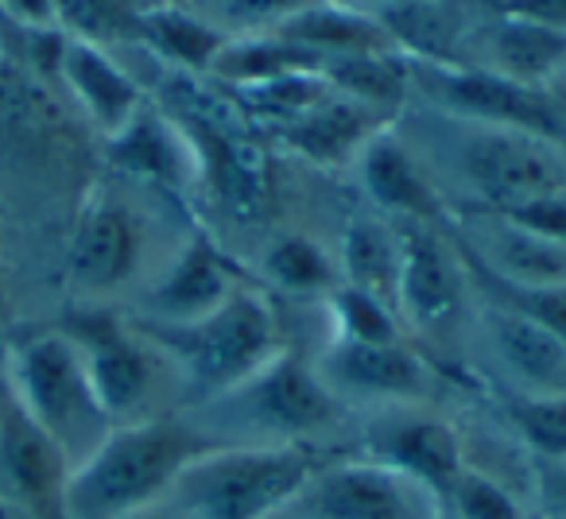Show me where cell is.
<instances>
[{
	"instance_id": "6da1fadb",
	"label": "cell",
	"mask_w": 566,
	"mask_h": 519,
	"mask_svg": "<svg viewBox=\"0 0 566 519\" xmlns=\"http://www.w3.org/2000/svg\"><path fill=\"white\" fill-rule=\"evenodd\" d=\"M221 446L190 415H156L113 426L105 442L71 469L66 519H120L167 500L190 462Z\"/></svg>"
},
{
	"instance_id": "7a4b0ae2",
	"label": "cell",
	"mask_w": 566,
	"mask_h": 519,
	"mask_svg": "<svg viewBox=\"0 0 566 519\" xmlns=\"http://www.w3.org/2000/svg\"><path fill=\"white\" fill-rule=\"evenodd\" d=\"M342 454L334 442H226L182 469L171 500L190 519H275Z\"/></svg>"
},
{
	"instance_id": "3957f363",
	"label": "cell",
	"mask_w": 566,
	"mask_h": 519,
	"mask_svg": "<svg viewBox=\"0 0 566 519\" xmlns=\"http://www.w3.org/2000/svg\"><path fill=\"white\" fill-rule=\"evenodd\" d=\"M136 326L167 357L179 377L182 400L195 407L233 392L283 349L272 307L249 284L202 318H190V322L136 318Z\"/></svg>"
},
{
	"instance_id": "277c9868",
	"label": "cell",
	"mask_w": 566,
	"mask_h": 519,
	"mask_svg": "<svg viewBox=\"0 0 566 519\" xmlns=\"http://www.w3.org/2000/svg\"><path fill=\"white\" fill-rule=\"evenodd\" d=\"M4 395L43 438L55 442L71 469L86 462L113 431V419L90 384L86 361L63 326L24 330L9 341Z\"/></svg>"
},
{
	"instance_id": "5b68a950",
	"label": "cell",
	"mask_w": 566,
	"mask_h": 519,
	"mask_svg": "<svg viewBox=\"0 0 566 519\" xmlns=\"http://www.w3.org/2000/svg\"><path fill=\"white\" fill-rule=\"evenodd\" d=\"M195 423L226 442H331L346 419V403L326 388L315 364L300 353H280L233 392L202 403Z\"/></svg>"
},
{
	"instance_id": "8992f818",
	"label": "cell",
	"mask_w": 566,
	"mask_h": 519,
	"mask_svg": "<svg viewBox=\"0 0 566 519\" xmlns=\"http://www.w3.org/2000/svg\"><path fill=\"white\" fill-rule=\"evenodd\" d=\"M63 330L78 346L90 384H94L113 426L171 415V411H159V400H164V384L167 377H175V369L144 338L140 326L125 322L113 310H74Z\"/></svg>"
},
{
	"instance_id": "52a82bcc",
	"label": "cell",
	"mask_w": 566,
	"mask_h": 519,
	"mask_svg": "<svg viewBox=\"0 0 566 519\" xmlns=\"http://www.w3.org/2000/svg\"><path fill=\"white\" fill-rule=\"evenodd\" d=\"M454 167L462 182L481 198L485 213H504L535 198L566 194V148L520 128L465 125Z\"/></svg>"
},
{
	"instance_id": "ba28073f",
	"label": "cell",
	"mask_w": 566,
	"mask_h": 519,
	"mask_svg": "<svg viewBox=\"0 0 566 519\" xmlns=\"http://www.w3.org/2000/svg\"><path fill=\"white\" fill-rule=\"evenodd\" d=\"M411 86L423 89L442 113L485 128H520L543 140L566 144V109L551 89H532L489 66H427L411 63Z\"/></svg>"
},
{
	"instance_id": "9c48e42d",
	"label": "cell",
	"mask_w": 566,
	"mask_h": 519,
	"mask_svg": "<svg viewBox=\"0 0 566 519\" xmlns=\"http://www.w3.org/2000/svg\"><path fill=\"white\" fill-rule=\"evenodd\" d=\"M295 508L303 519H439L442 504L431 488L361 454L331 462Z\"/></svg>"
},
{
	"instance_id": "30bf717a",
	"label": "cell",
	"mask_w": 566,
	"mask_h": 519,
	"mask_svg": "<svg viewBox=\"0 0 566 519\" xmlns=\"http://www.w3.org/2000/svg\"><path fill=\"white\" fill-rule=\"evenodd\" d=\"M400 236L396 315L408 318L419 338L454 341L465 318V272L458 252L442 244L439 229L416 221H392Z\"/></svg>"
},
{
	"instance_id": "8fae6325",
	"label": "cell",
	"mask_w": 566,
	"mask_h": 519,
	"mask_svg": "<svg viewBox=\"0 0 566 519\" xmlns=\"http://www.w3.org/2000/svg\"><path fill=\"white\" fill-rule=\"evenodd\" d=\"M361 457L396 469L403 477L419 480L442 500L454 477L465 469V446L462 434L447 419L431 415L423 403L408 407H377V415L361 431Z\"/></svg>"
},
{
	"instance_id": "7c38bea8",
	"label": "cell",
	"mask_w": 566,
	"mask_h": 519,
	"mask_svg": "<svg viewBox=\"0 0 566 519\" xmlns=\"http://www.w3.org/2000/svg\"><path fill=\"white\" fill-rule=\"evenodd\" d=\"M144 256V225L125 198L90 190L66 236V279L82 295H109L136 276Z\"/></svg>"
},
{
	"instance_id": "4fadbf2b",
	"label": "cell",
	"mask_w": 566,
	"mask_h": 519,
	"mask_svg": "<svg viewBox=\"0 0 566 519\" xmlns=\"http://www.w3.org/2000/svg\"><path fill=\"white\" fill-rule=\"evenodd\" d=\"M318 377L342 403L408 407L431 395V369L408 341H331L318 357Z\"/></svg>"
},
{
	"instance_id": "5bb4252c",
	"label": "cell",
	"mask_w": 566,
	"mask_h": 519,
	"mask_svg": "<svg viewBox=\"0 0 566 519\" xmlns=\"http://www.w3.org/2000/svg\"><path fill=\"white\" fill-rule=\"evenodd\" d=\"M244 287L237 260L221 252L206 229H195L171 256L156 284L144 292V318L148 322H190L218 310L229 295Z\"/></svg>"
},
{
	"instance_id": "9a60e30c",
	"label": "cell",
	"mask_w": 566,
	"mask_h": 519,
	"mask_svg": "<svg viewBox=\"0 0 566 519\" xmlns=\"http://www.w3.org/2000/svg\"><path fill=\"white\" fill-rule=\"evenodd\" d=\"M0 477L4 492L20 500L35 519H66V480L71 462L43 438L4 395L0 400Z\"/></svg>"
},
{
	"instance_id": "2e32d148",
	"label": "cell",
	"mask_w": 566,
	"mask_h": 519,
	"mask_svg": "<svg viewBox=\"0 0 566 519\" xmlns=\"http://www.w3.org/2000/svg\"><path fill=\"white\" fill-rule=\"evenodd\" d=\"M105 148H109V163L128 179L151 182V187L175 190V194L198 182L195 148L164 109L144 105L117 136L105 140Z\"/></svg>"
},
{
	"instance_id": "e0dca14e",
	"label": "cell",
	"mask_w": 566,
	"mask_h": 519,
	"mask_svg": "<svg viewBox=\"0 0 566 519\" xmlns=\"http://www.w3.org/2000/svg\"><path fill=\"white\" fill-rule=\"evenodd\" d=\"M59 82L74 97V105L82 109V117L109 140L117 136L136 113L144 109V94L136 86V78L109 59L105 47L82 40H66L63 59H59Z\"/></svg>"
},
{
	"instance_id": "ac0fdd59",
	"label": "cell",
	"mask_w": 566,
	"mask_h": 519,
	"mask_svg": "<svg viewBox=\"0 0 566 519\" xmlns=\"http://www.w3.org/2000/svg\"><path fill=\"white\" fill-rule=\"evenodd\" d=\"M357 171H361V187L392 221H416V225H447V205H442L439 190L427 182L411 151L396 140L392 133H377L365 151L357 156Z\"/></svg>"
},
{
	"instance_id": "d6986e66",
	"label": "cell",
	"mask_w": 566,
	"mask_h": 519,
	"mask_svg": "<svg viewBox=\"0 0 566 519\" xmlns=\"http://www.w3.org/2000/svg\"><path fill=\"white\" fill-rule=\"evenodd\" d=\"M385 128H388L385 113L369 109V105L354 102V97L338 94V89H331L315 109H307L300 120H292V125H283L280 136L287 148L300 151L311 163L342 167V163H357L365 144L377 133H385Z\"/></svg>"
},
{
	"instance_id": "ffe728a7",
	"label": "cell",
	"mask_w": 566,
	"mask_h": 519,
	"mask_svg": "<svg viewBox=\"0 0 566 519\" xmlns=\"http://www.w3.org/2000/svg\"><path fill=\"white\" fill-rule=\"evenodd\" d=\"M485 333L504 369L516 377V392L563 395L566 392V346L543 326L485 303Z\"/></svg>"
},
{
	"instance_id": "44dd1931",
	"label": "cell",
	"mask_w": 566,
	"mask_h": 519,
	"mask_svg": "<svg viewBox=\"0 0 566 519\" xmlns=\"http://www.w3.org/2000/svg\"><path fill=\"white\" fill-rule=\"evenodd\" d=\"M272 35L283 43L307 51L318 63H334V59H354V55H385L396 51L388 40L385 24L377 17H365L354 9H338L334 0H318L311 9L295 12L292 20H283Z\"/></svg>"
},
{
	"instance_id": "7402d4cb",
	"label": "cell",
	"mask_w": 566,
	"mask_h": 519,
	"mask_svg": "<svg viewBox=\"0 0 566 519\" xmlns=\"http://www.w3.org/2000/svg\"><path fill=\"white\" fill-rule=\"evenodd\" d=\"M377 20L385 24L396 51H403L411 63L465 66V20L454 0H385V12Z\"/></svg>"
},
{
	"instance_id": "603a6c76",
	"label": "cell",
	"mask_w": 566,
	"mask_h": 519,
	"mask_svg": "<svg viewBox=\"0 0 566 519\" xmlns=\"http://www.w3.org/2000/svg\"><path fill=\"white\" fill-rule=\"evenodd\" d=\"M136 43H144L171 71L198 74L213 71L229 35L221 28H213L210 20L198 17V12H187L179 4H159V9H140V17H136Z\"/></svg>"
},
{
	"instance_id": "cb8c5ba5",
	"label": "cell",
	"mask_w": 566,
	"mask_h": 519,
	"mask_svg": "<svg viewBox=\"0 0 566 519\" xmlns=\"http://www.w3.org/2000/svg\"><path fill=\"white\" fill-rule=\"evenodd\" d=\"M489 71L532 89H551L566 71V32L527 20L496 17L489 28Z\"/></svg>"
},
{
	"instance_id": "d4e9b609",
	"label": "cell",
	"mask_w": 566,
	"mask_h": 519,
	"mask_svg": "<svg viewBox=\"0 0 566 519\" xmlns=\"http://www.w3.org/2000/svg\"><path fill=\"white\" fill-rule=\"evenodd\" d=\"M342 284L361 287L377 299L396 307V276H400V236L396 225L361 218L342 236V260H338Z\"/></svg>"
},
{
	"instance_id": "484cf974",
	"label": "cell",
	"mask_w": 566,
	"mask_h": 519,
	"mask_svg": "<svg viewBox=\"0 0 566 519\" xmlns=\"http://www.w3.org/2000/svg\"><path fill=\"white\" fill-rule=\"evenodd\" d=\"M323 74L338 94L354 97V102L369 105V109L392 117L403 105L411 89V59L400 51H385V55H354V59H334L323 63Z\"/></svg>"
},
{
	"instance_id": "4316f807",
	"label": "cell",
	"mask_w": 566,
	"mask_h": 519,
	"mask_svg": "<svg viewBox=\"0 0 566 519\" xmlns=\"http://www.w3.org/2000/svg\"><path fill=\"white\" fill-rule=\"evenodd\" d=\"M450 244H454L458 260H462L465 279H478V287L485 292V303L504 307V310H512V315L527 318V322L543 326V330L555 333V338L566 346V284H558V287L512 284V279L493 276L485 264H478V260L470 256V248H465L458 236H450Z\"/></svg>"
},
{
	"instance_id": "83f0119b",
	"label": "cell",
	"mask_w": 566,
	"mask_h": 519,
	"mask_svg": "<svg viewBox=\"0 0 566 519\" xmlns=\"http://www.w3.org/2000/svg\"><path fill=\"white\" fill-rule=\"evenodd\" d=\"M264 279L287 295H331L342 284L338 264L323 244L303 233H280L264 248Z\"/></svg>"
},
{
	"instance_id": "f1b7e54d",
	"label": "cell",
	"mask_w": 566,
	"mask_h": 519,
	"mask_svg": "<svg viewBox=\"0 0 566 519\" xmlns=\"http://www.w3.org/2000/svg\"><path fill=\"white\" fill-rule=\"evenodd\" d=\"M504 419L512 434L532 449L539 465L566 462V392L563 395H532L512 388L504 395Z\"/></svg>"
},
{
	"instance_id": "f546056e",
	"label": "cell",
	"mask_w": 566,
	"mask_h": 519,
	"mask_svg": "<svg viewBox=\"0 0 566 519\" xmlns=\"http://www.w3.org/2000/svg\"><path fill=\"white\" fill-rule=\"evenodd\" d=\"M51 12L66 40L94 43V47L136 40V17H140L133 0H51Z\"/></svg>"
},
{
	"instance_id": "4dcf8cb0",
	"label": "cell",
	"mask_w": 566,
	"mask_h": 519,
	"mask_svg": "<svg viewBox=\"0 0 566 519\" xmlns=\"http://www.w3.org/2000/svg\"><path fill=\"white\" fill-rule=\"evenodd\" d=\"M331 322L334 341H400V315L392 303L361 292V287L338 284L331 295Z\"/></svg>"
},
{
	"instance_id": "1f68e13d",
	"label": "cell",
	"mask_w": 566,
	"mask_h": 519,
	"mask_svg": "<svg viewBox=\"0 0 566 519\" xmlns=\"http://www.w3.org/2000/svg\"><path fill=\"white\" fill-rule=\"evenodd\" d=\"M439 504L447 519H527L516 492L504 480L489 477L485 469H473V465L458 473Z\"/></svg>"
},
{
	"instance_id": "d6a6232c",
	"label": "cell",
	"mask_w": 566,
	"mask_h": 519,
	"mask_svg": "<svg viewBox=\"0 0 566 519\" xmlns=\"http://www.w3.org/2000/svg\"><path fill=\"white\" fill-rule=\"evenodd\" d=\"M318 0H218L221 20L241 35H264L275 32L283 20H292L295 12L311 9Z\"/></svg>"
},
{
	"instance_id": "836d02e7",
	"label": "cell",
	"mask_w": 566,
	"mask_h": 519,
	"mask_svg": "<svg viewBox=\"0 0 566 519\" xmlns=\"http://www.w3.org/2000/svg\"><path fill=\"white\" fill-rule=\"evenodd\" d=\"M493 218L512 221V225L527 229V233L543 236V241L566 244V194L535 198V202L516 205V210H504V213H493Z\"/></svg>"
},
{
	"instance_id": "e575fe53",
	"label": "cell",
	"mask_w": 566,
	"mask_h": 519,
	"mask_svg": "<svg viewBox=\"0 0 566 519\" xmlns=\"http://www.w3.org/2000/svg\"><path fill=\"white\" fill-rule=\"evenodd\" d=\"M496 17L527 20V24H543L566 32V0H496Z\"/></svg>"
},
{
	"instance_id": "d590c367",
	"label": "cell",
	"mask_w": 566,
	"mask_h": 519,
	"mask_svg": "<svg viewBox=\"0 0 566 519\" xmlns=\"http://www.w3.org/2000/svg\"><path fill=\"white\" fill-rule=\"evenodd\" d=\"M535 492H539L543 516L566 519V462L539 465V473H535Z\"/></svg>"
},
{
	"instance_id": "8d00e7d4",
	"label": "cell",
	"mask_w": 566,
	"mask_h": 519,
	"mask_svg": "<svg viewBox=\"0 0 566 519\" xmlns=\"http://www.w3.org/2000/svg\"><path fill=\"white\" fill-rule=\"evenodd\" d=\"M0 17L28 28H55L51 0H0Z\"/></svg>"
},
{
	"instance_id": "74e56055",
	"label": "cell",
	"mask_w": 566,
	"mask_h": 519,
	"mask_svg": "<svg viewBox=\"0 0 566 519\" xmlns=\"http://www.w3.org/2000/svg\"><path fill=\"white\" fill-rule=\"evenodd\" d=\"M120 519H190V516L171 500V496H167V500H156V504H148V508H136Z\"/></svg>"
},
{
	"instance_id": "f35d334b",
	"label": "cell",
	"mask_w": 566,
	"mask_h": 519,
	"mask_svg": "<svg viewBox=\"0 0 566 519\" xmlns=\"http://www.w3.org/2000/svg\"><path fill=\"white\" fill-rule=\"evenodd\" d=\"M0 519H35V516L20 500H12L9 492H0Z\"/></svg>"
},
{
	"instance_id": "ab89813d",
	"label": "cell",
	"mask_w": 566,
	"mask_h": 519,
	"mask_svg": "<svg viewBox=\"0 0 566 519\" xmlns=\"http://www.w3.org/2000/svg\"><path fill=\"white\" fill-rule=\"evenodd\" d=\"M4 307H9V292H4V276H0V315H4Z\"/></svg>"
},
{
	"instance_id": "60d3db41",
	"label": "cell",
	"mask_w": 566,
	"mask_h": 519,
	"mask_svg": "<svg viewBox=\"0 0 566 519\" xmlns=\"http://www.w3.org/2000/svg\"><path fill=\"white\" fill-rule=\"evenodd\" d=\"M275 519H303V511L300 508H287L283 516H275Z\"/></svg>"
},
{
	"instance_id": "b9f144b4",
	"label": "cell",
	"mask_w": 566,
	"mask_h": 519,
	"mask_svg": "<svg viewBox=\"0 0 566 519\" xmlns=\"http://www.w3.org/2000/svg\"><path fill=\"white\" fill-rule=\"evenodd\" d=\"M0 244H4V210H0Z\"/></svg>"
},
{
	"instance_id": "7bdbcfd3",
	"label": "cell",
	"mask_w": 566,
	"mask_h": 519,
	"mask_svg": "<svg viewBox=\"0 0 566 519\" xmlns=\"http://www.w3.org/2000/svg\"><path fill=\"white\" fill-rule=\"evenodd\" d=\"M439 519H447V516H439Z\"/></svg>"
},
{
	"instance_id": "ee69618b",
	"label": "cell",
	"mask_w": 566,
	"mask_h": 519,
	"mask_svg": "<svg viewBox=\"0 0 566 519\" xmlns=\"http://www.w3.org/2000/svg\"><path fill=\"white\" fill-rule=\"evenodd\" d=\"M563 148H566V144H563Z\"/></svg>"
},
{
	"instance_id": "f6af8a7d",
	"label": "cell",
	"mask_w": 566,
	"mask_h": 519,
	"mask_svg": "<svg viewBox=\"0 0 566 519\" xmlns=\"http://www.w3.org/2000/svg\"><path fill=\"white\" fill-rule=\"evenodd\" d=\"M543 519H547V516H543Z\"/></svg>"
}]
</instances>
